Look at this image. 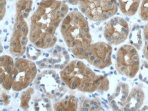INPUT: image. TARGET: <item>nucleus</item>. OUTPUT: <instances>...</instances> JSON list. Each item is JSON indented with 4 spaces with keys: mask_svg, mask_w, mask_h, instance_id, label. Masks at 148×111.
Wrapping results in <instances>:
<instances>
[{
    "mask_svg": "<svg viewBox=\"0 0 148 111\" xmlns=\"http://www.w3.org/2000/svg\"><path fill=\"white\" fill-rule=\"evenodd\" d=\"M143 39L145 45L143 47V56L148 61V22L143 28Z\"/></svg>",
    "mask_w": 148,
    "mask_h": 111,
    "instance_id": "nucleus-10",
    "label": "nucleus"
},
{
    "mask_svg": "<svg viewBox=\"0 0 148 111\" xmlns=\"http://www.w3.org/2000/svg\"><path fill=\"white\" fill-rule=\"evenodd\" d=\"M1 1V20H3V18L4 17L5 12V5H6V0H0Z\"/></svg>",
    "mask_w": 148,
    "mask_h": 111,
    "instance_id": "nucleus-12",
    "label": "nucleus"
},
{
    "mask_svg": "<svg viewBox=\"0 0 148 111\" xmlns=\"http://www.w3.org/2000/svg\"><path fill=\"white\" fill-rule=\"evenodd\" d=\"M56 94H57V95H60V93H57Z\"/></svg>",
    "mask_w": 148,
    "mask_h": 111,
    "instance_id": "nucleus-20",
    "label": "nucleus"
},
{
    "mask_svg": "<svg viewBox=\"0 0 148 111\" xmlns=\"http://www.w3.org/2000/svg\"><path fill=\"white\" fill-rule=\"evenodd\" d=\"M139 16L142 20L148 21V0H142L140 6Z\"/></svg>",
    "mask_w": 148,
    "mask_h": 111,
    "instance_id": "nucleus-9",
    "label": "nucleus"
},
{
    "mask_svg": "<svg viewBox=\"0 0 148 111\" xmlns=\"http://www.w3.org/2000/svg\"><path fill=\"white\" fill-rule=\"evenodd\" d=\"M77 99L72 97L71 99H65L54 104V110L59 111L64 110H77Z\"/></svg>",
    "mask_w": 148,
    "mask_h": 111,
    "instance_id": "nucleus-8",
    "label": "nucleus"
},
{
    "mask_svg": "<svg viewBox=\"0 0 148 111\" xmlns=\"http://www.w3.org/2000/svg\"><path fill=\"white\" fill-rule=\"evenodd\" d=\"M128 22L124 18L116 16L106 23L104 28V36L109 44L118 45L123 43L129 35Z\"/></svg>",
    "mask_w": 148,
    "mask_h": 111,
    "instance_id": "nucleus-5",
    "label": "nucleus"
},
{
    "mask_svg": "<svg viewBox=\"0 0 148 111\" xmlns=\"http://www.w3.org/2000/svg\"><path fill=\"white\" fill-rule=\"evenodd\" d=\"M65 58L66 59H70V56L68 55V54H67V55H66V57H65Z\"/></svg>",
    "mask_w": 148,
    "mask_h": 111,
    "instance_id": "nucleus-17",
    "label": "nucleus"
},
{
    "mask_svg": "<svg viewBox=\"0 0 148 111\" xmlns=\"http://www.w3.org/2000/svg\"><path fill=\"white\" fill-rule=\"evenodd\" d=\"M60 65H55V68H58V67H60Z\"/></svg>",
    "mask_w": 148,
    "mask_h": 111,
    "instance_id": "nucleus-18",
    "label": "nucleus"
},
{
    "mask_svg": "<svg viewBox=\"0 0 148 111\" xmlns=\"http://www.w3.org/2000/svg\"><path fill=\"white\" fill-rule=\"evenodd\" d=\"M140 61L135 47L124 44L117 52L115 67L119 74L130 78H134L139 69Z\"/></svg>",
    "mask_w": 148,
    "mask_h": 111,
    "instance_id": "nucleus-3",
    "label": "nucleus"
},
{
    "mask_svg": "<svg viewBox=\"0 0 148 111\" xmlns=\"http://www.w3.org/2000/svg\"><path fill=\"white\" fill-rule=\"evenodd\" d=\"M68 54V52H67V51H66V50H64L63 51V55H67Z\"/></svg>",
    "mask_w": 148,
    "mask_h": 111,
    "instance_id": "nucleus-16",
    "label": "nucleus"
},
{
    "mask_svg": "<svg viewBox=\"0 0 148 111\" xmlns=\"http://www.w3.org/2000/svg\"><path fill=\"white\" fill-rule=\"evenodd\" d=\"M68 11V6L62 1L42 0L31 17V42L34 44L39 39L43 43L46 37H55L56 30L66 17Z\"/></svg>",
    "mask_w": 148,
    "mask_h": 111,
    "instance_id": "nucleus-1",
    "label": "nucleus"
},
{
    "mask_svg": "<svg viewBox=\"0 0 148 111\" xmlns=\"http://www.w3.org/2000/svg\"><path fill=\"white\" fill-rule=\"evenodd\" d=\"M33 91V89H29L27 91H24L22 93L21 95V107L23 104H25V109H27L29 108V105H28V102H29L31 96H30V92Z\"/></svg>",
    "mask_w": 148,
    "mask_h": 111,
    "instance_id": "nucleus-11",
    "label": "nucleus"
},
{
    "mask_svg": "<svg viewBox=\"0 0 148 111\" xmlns=\"http://www.w3.org/2000/svg\"><path fill=\"white\" fill-rule=\"evenodd\" d=\"M66 67V65L64 64V63H63V64H62V65H60V69H63L64 67Z\"/></svg>",
    "mask_w": 148,
    "mask_h": 111,
    "instance_id": "nucleus-15",
    "label": "nucleus"
},
{
    "mask_svg": "<svg viewBox=\"0 0 148 111\" xmlns=\"http://www.w3.org/2000/svg\"><path fill=\"white\" fill-rule=\"evenodd\" d=\"M141 0H118L119 10L123 14L132 16L137 12Z\"/></svg>",
    "mask_w": 148,
    "mask_h": 111,
    "instance_id": "nucleus-7",
    "label": "nucleus"
},
{
    "mask_svg": "<svg viewBox=\"0 0 148 111\" xmlns=\"http://www.w3.org/2000/svg\"><path fill=\"white\" fill-rule=\"evenodd\" d=\"M11 1H12V0H11Z\"/></svg>",
    "mask_w": 148,
    "mask_h": 111,
    "instance_id": "nucleus-21",
    "label": "nucleus"
},
{
    "mask_svg": "<svg viewBox=\"0 0 148 111\" xmlns=\"http://www.w3.org/2000/svg\"><path fill=\"white\" fill-rule=\"evenodd\" d=\"M3 31H4V32H6L7 30H6V29H4V30H3Z\"/></svg>",
    "mask_w": 148,
    "mask_h": 111,
    "instance_id": "nucleus-19",
    "label": "nucleus"
},
{
    "mask_svg": "<svg viewBox=\"0 0 148 111\" xmlns=\"http://www.w3.org/2000/svg\"><path fill=\"white\" fill-rule=\"evenodd\" d=\"M39 67H40V68H43V67H47V65L45 64V63H42L41 64L39 65Z\"/></svg>",
    "mask_w": 148,
    "mask_h": 111,
    "instance_id": "nucleus-14",
    "label": "nucleus"
},
{
    "mask_svg": "<svg viewBox=\"0 0 148 111\" xmlns=\"http://www.w3.org/2000/svg\"><path fill=\"white\" fill-rule=\"evenodd\" d=\"M36 65L34 62L23 59H16L14 70L12 75V89L19 91L26 88L32 82L37 72H33L32 67Z\"/></svg>",
    "mask_w": 148,
    "mask_h": 111,
    "instance_id": "nucleus-4",
    "label": "nucleus"
},
{
    "mask_svg": "<svg viewBox=\"0 0 148 111\" xmlns=\"http://www.w3.org/2000/svg\"><path fill=\"white\" fill-rule=\"evenodd\" d=\"M119 3L117 0H79L81 12L93 21L102 22L117 14Z\"/></svg>",
    "mask_w": 148,
    "mask_h": 111,
    "instance_id": "nucleus-2",
    "label": "nucleus"
},
{
    "mask_svg": "<svg viewBox=\"0 0 148 111\" xmlns=\"http://www.w3.org/2000/svg\"><path fill=\"white\" fill-rule=\"evenodd\" d=\"M64 1L72 5H77L79 2V0H64Z\"/></svg>",
    "mask_w": 148,
    "mask_h": 111,
    "instance_id": "nucleus-13",
    "label": "nucleus"
},
{
    "mask_svg": "<svg viewBox=\"0 0 148 111\" xmlns=\"http://www.w3.org/2000/svg\"><path fill=\"white\" fill-rule=\"evenodd\" d=\"M88 48L92 51V55L87 60L94 66L104 69L112 64V47L109 44L100 42L90 44Z\"/></svg>",
    "mask_w": 148,
    "mask_h": 111,
    "instance_id": "nucleus-6",
    "label": "nucleus"
}]
</instances>
